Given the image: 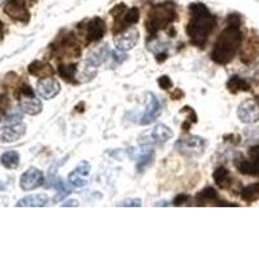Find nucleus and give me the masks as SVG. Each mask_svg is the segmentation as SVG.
I'll list each match as a JSON object with an SVG mask.
<instances>
[{
    "label": "nucleus",
    "instance_id": "nucleus-2",
    "mask_svg": "<svg viewBox=\"0 0 259 259\" xmlns=\"http://www.w3.org/2000/svg\"><path fill=\"white\" fill-rule=\"evenodd\" d=\"M189 18L186 32L191 45L198 48H203L207 43V39L217 26V17L210 13L206 6L201 3H193L189 6Z\"/></svg>",
    "mask_w": 259,
    "mask_h": 259
},
{
    "label": "nucleus",
    "instance_id": "nucleus-10",
    "mask_svg": "<svg viewBox=\"0 0 259 259\" xmlns=\"http://www.w3.org/2000/svg\"><path fill=\"white\" fill-rule=\"evenodd\" d=\"M91 174V165L87 161H82L77 167L71 171L68 177V182L74 188H82L89 184V178Z\"/></svg>",
    "mask_w": 259,
    "mask_h": 259
},
{
    "label": "nucleus",
    "instance_id": "nucleus-32",
    "mask_svg": "<svg viewBox=\"0 0 259 259\" xmlns=\"http://www.w3.org/2000/svg\"><path fill=\"white\" fill-rule=\"evenodd\" d=\"M189 201H191V196H189V194L180 193L174 198V201H172V205H174V206H183V205H187Z\"/></svg>",
    "mask_w": 259,
    "mask_h": 259
},
{
    "label": "nucleus",
    "instance_id": "nucleus-38",
    "mask_svg": "<svg viewBox=\"0 0 259 259\" xmlns=\"http://www.w3.org/2000/svg\"><path fill=\"white\" fill-rule=\"evenodd\" d=\"M3 29H4V25L3 22L0 21V38H2V35H3Z\"/></svg>",
    "mask_w": 259,
    "mask_h": 259
},
{
    "label": "nucleus",
    "instance_id": "nucleus-14",
    "mask_svg": "<svg viewBox=\"0 0 259 259\" xmlns=\"http://www.w3.org/2000/svg\"><path fill=\"white\" fill-rule=\"evenodd\" d=\"M139 41V31L135 27H130L121 34L114 35V45L119 51H131Z\"/></svg>",
    "mask_w": 259,
    "mask_h": 259
},
{
    "label": "nucleus",
    "instance_id": "nucleus-15",
    "mask_svg": "<svg viewBox=\"0 0 259 259\" xmlns=\"http://www.w3.org/2000/svg\"><path fill=\"white\" fill-rule=\"evenodd\" d=\"M26 134V126L24 123L12 124V126H4L0 131V142L4 144L15 143L20 140Z\"/></svg>",
    "mask_w": 259,
    "mask_h": 259
},
{
    "label": "nucleus",
    "instance_id": "nucleus-9",
    "mask_svg": "<svg viewBox=\"0 0 259 259\" xmlns=\"http://www.w3.org/2000/svg\"><path fill=\"white\" fill-rule=\"evenodd\" d=\"M4 13L16 22L27 24L30 21L29 9L20 0H9L4 6Z\"/></svg>",
    "mask_w": 259,
    "mask_h": 259
},
{
    "label": "nucleus",
    "instance_id": "nucleus-35",
    "mask_svg": "<svg viewBox=\"0 0 259 259\" xmlns=\"http://www.w3.org/2000/svg\"><path fill=\"white\" fill-rule=\"evenodd\" d=\"M61 206L62 207H69V206L77 207V206H79V202H78L77 200H68V201H66V202L62 203Z\"/></svg>",
    "mask_w": 259,
    "mask_h": 259
},
{
    "label": "nucleus",
    "instance_id": "nucleus-37",
    "mask_svg": "<svg viewBox=\"0 0 259 259\" xmlns=\"http://www.w3.org/2000/svg\"><path fill=\"white\" fill-rule=\"evenodd\" d=\"M156 206H168V202L167 201H159V202L154 203Z\"/></svg>",
    "mask_w": 259,
    "mask_h": 259
},
{
    "label": "nucleus",
    "instance_id": "nucleus-21",
    "mask_svg": "<svg viewBox=\"0 0 259 259\" xmlns=\"http://www.w3.org/2000/svg\"><path fill=\"white\" fill-rule=\"evenodd\" d=\"M218 200V192L215 191L212 187H206V188H203L202 191L198 192V193L196 194V202H197V205H200V206H205L206 203L214 202V201Z\"/></svg>",
    "mask_w": 259,
    "mask_h": 259
},
{
    "label": "nucleus",
    "instance_id": "nucleus-13",
    "mask_svg": "<svg viewBox=\"0 0 259 259\" xmlns=\"http://www.w3.org/2000/svg\"><path fill=\"white\" fill-rule=\"evenodd\" d=\"M106 25L101 17H94L87 21L85 25V38L89 43H97L105 36Z\"/></svg>",
    "mask_w": 259,
    "mask_h": 259
},
{
    "label": "nucleus",
    "instance_id": "nucleus-34",
    "mask_svg": "<svg viewBox=\"0 0 259 259\" xmlns=\"http://www.w3.org/2000/svg\"><path fill=\"white\" fill-rule=\"evenodd\" d=\"M170 97H171V100H182L183 97H184V92L179 89H175L174 91L171 92Z\"/></svg>",
    "mask_w": 259,
    "mask_h": 259
},
{
    "label": "nucleus",
    "instance_id": "nucleus-23",
    "mask_svg": "<svg viewBox=\"0 0 259 259\" xmlns=\"http://www.w3.org/2000/svg\"><path fill=\"white\" fill-rule=\"evenodd\" d=\"M0 162L8 170H15L20 165V154L16 150H9L0 157Z\"/></svg>",
    "mask_w": 259,
    "mask_h": 259
},
{
    "label": "nucleus",
    "instance_id": "nucleus-4",
    "mask_svg": "<svg viewBox=\"0 0 259 259\" xmlns=\"http://www.w3.org/2000/svg\"><path fill=\"white\" fill-rule=\"evenodd\" d=\"M207 147L206 139L201 138L197 135H188L187 138L179 139L175 143V149L179 153L187 157H200L202 156Z\"/></svg>",
    "mask_w": 259,
    "mask_h": 259
},
{
    "label": "nucleus",
    "instance_id": "nucleus-8",
    "mask_svg": "<svg viewBox=\"0 0 259 259\" xmlns=\"http://www.w3.org/2000/svg\"><path fill=\"white\" fill-rule=\"evenodd\" d=\"M43 184H45V175L36 167H30L20 178V187L25 192L34 191Z\"/></svg>",
    "mask_w": 259,
    "mask_h": 259
},
{
    "label": "nucleus",
    "instance_id": "nucleus-22",
    "mask_svg": "<svg viewBox=\"0 0 259 259\" xmlns=\"http://www.w3.org/2000/svg\"><path fill=\"white\" fill-rule=\"evenodd\" d=\"M237 114H239V118L242 122H246V123L253 122L256 117L255 108H254L253 103H250V101H245V103H242L241 105L239 106V112H237Z\"/></svg>",
    "mask_w": 259,
    "mask_h": 259
},
{
    "label": "nucleus",
    "instance_id": "nucleus-18",
    "mask_svg": "<svg viewBox=\"0 0 259 259\" xmlns=\"http://www.w3.org/2000/svg\"><path fill=\"white\" fill-rule=\"evenodd\" d=\"M29 73L34 77H38V78H48V77H52L53 74H55V70L51 66L48 62L45 61H32L31 64L29 65V68H27Z\"/></svg>",
    "mask_w": 259,
    "mask_h": 259
},
{
    "label": "nucleus",
    "instance_id": "nucleus-6",
    "mask_svg": "<svg viewBox=\"0 0 259 259\" xmlns=\"http://www.w3.org/2000/svg\"><path fill=\"white\" fill-rule=\"evenodd\" d=\"M172 138H174V131L168 126H166V124L159 123L156 124L150 131L143 134L139 140H140V144L162 145L165 144L166 142H168V140H171Z\"/></svg>",
    "mask_w": 259,
    "mask_h": 259
},
{
    "label": "nucleus",
    "instance_id": "nucleus-30",
    "mask_svg": "<svg viewBox=\"0 0 259 259\" xmlns=\"http://www.w3.org/2000/svg\"><path fill=\"white\" fill-rule=\"evenodd\" d=\"M157 83H158L159 89L163 90V91L171 90L172 89V85H174V83H172V80L170 79L168 75H162V77H159L158 79H157Z\"/></svg>",
    "mask_w": 259,
    "mask_h": 259
},
{
    "label": "nucleus",
    "instance_id": "nucleus-39",
    "mask_svg": "<svg viewBox=\"0 0 259 259\" xmlns=\"http://www.w3.org/2000/svg\"><path fill=\"white\" fill-rule=\"evenodd\" d=\"M2 188H3V187H2V186H0V189H2Z\"/></svg>",
    "mask_w": 259,
    "mask_h": 259
},
{
    "label": "nucleus",
    "instance_id": "nucleus-12",
    "mask_svg": "<svg viewBox=\"0 0 259 259\" xmlns=\"http://www.w3.org/2000/svg\"><path fill=\"white\" fill-rule=\"evenodd\" d=\"M36 92L45 100H52L61 92V84L53 77L41 78L36 84Z\"/></svg>",
    "mask_w": 259,
    "mask_h": 259
},
{
    "label": "nucleus",
    "instance_id": "nucleus-5",
    "mask_svg": "<svg viewBox=\"0 0 259 259\" xmlns=\"http://www.w3.org/2000/svg\"><path fill=\"white\" fill-rule=\"evenodd\" d=\"M20 109L29 115H38L43 110V105L39 99H36L35 94L29 84H22L20 89Z\"/></svg>",
    "mask_w": 259,
    "mask_h": 259
},
{
    "label": "nucleus",
    "instance_id": "nucleus-26",
    "mask_svg": "<svg viewBox=\"0 0 259 259\" xmlns=\"http://www.w3.org/2000/svg\"><path fill=\"white\" fill-rule=\"evenodd\" d=\"M53 187H55V189H56V192H57L56 198H55L56 201L64 200L66 196H69V194L71 193V188H69L68 184H66V183H65L61 178H59L56 182H53Z\"/></svg>",
    "mask_w": 259,
    "mask_h": 259
},
{
    "label": "nucleus",
    "instance_id": "nucleus-36",
    "mask_svg": "<svg viewBox=\"0 0 259 259\" xmlns=\"http://www.w3.org/2000/svg\"><path fill=\"white\" fill-rule=\"evenodd\" d=\"M167 57H168L167 52L158 53V55H156V60H157V62H159V64H161V62H163V61H166V60H167Z\"/></svg>",
    "mask_w": 259,
    "mask_h": 259
},
{
    "label": "nucleus",
    "instance_id": "nucleus-17",
    "mask_svg": "<svg viewBox=\"0 0 259 259\" xmlns=\"http://www.w3.org/2000/svg\"><path fill=\"white\" fill-rule=\"evenodd\" d=\"M109 55H110L109 46L104 45L90 53L89 56H87V59H85V64L89 65V66H92V68H97V66H100L103 62L106 61V59H108Z\"/></svg>",
    "mask_w": 259,
    "mask_h": 259
},
{
    "label": "nucleus",
    "instance_id": "nucleus-31",
    "mask_svg": "<svg viewBox=\"0 0 259 259\" xmlns=\"http://www.w3.org/2000/svg\"><path fill=\"white\" fill-rule=\"evenodd\" d=\"M126 11H127L126 4L121 3V4H117V6H115L114 8L110 9L109 13L113 16V18H114V20H117V18L122 17V16L124 15V12H126Z\"/></svg>",
    "mask_w": 259,
    "mask_h": 259
},
{
    "label": "nucleus",
    "instance_id": "nucleus-25",
    "mask_svg": "<svg viewBox=\"0 0 259 259\" xmlns=\"http://www.w3.org/2000/svg\"><path fill=\"white\" fill-rule=\"evenodd\" d=\"M22 113L24 112L21 109L9 110V112L3 117L2 123H3L4 126H12V124L22 123Z\"/></svg>",
    "mask_w": 259,
    "mask_h": 259
},
{
    "label": "nucleus",
    "instance_id": "nucleus-11",
    "mask_svg": "<svg viewBox=\"0 0 259 259\" xmlns=\"http://www.w3.org/2000/svg\"><path fill=\"white\" fill-rule=\"evenodd\" d=\"M161 113L162 105L161 103H159V100L153 94H149L147 108H145L144 113H143L142 117H140L139 124H140V126H149V124H152L153 122H156V119L161 115Z\"/></svg>",
    "mask_w": 259,
    "mask_h": 259
},
{
    "label": "nucleus",
    "instance_id": "nucleus-16",
    "mask_svg": "<svg viewBox=\"0 0 259 259\" xmlns=\"http://www.w3.org/2000/svg\"><path fill=\"white\" fill-rule=\"evenodd\" d=\"M50 203V197L48 194L46 193H35V194H30V196H26V197L21 198L16 206L17 207H43L47 206Z\"/></svg>",
    "mask_w": 259,
    "mask_h": 259
},
{
    "label": "nucleus",
    "instance_id": "nucleus-1",
    "mask_svg": "<svg viewBox=\"0 0 259 259\" xmlns=\"http://www.w3.org/2000/svg\"><path fill=\"white\" fill-rule=\"evenodd\" d=\"M240 26H241V18L239 15L228 16L227 27L218 36L210 55L215 64L227 65L235 59L242 43V32Z\"/></svg>",
    "mask_w": 259,
    "mask_h": 259
},
{
    "label": "nucleus",
    "instance_id": "nucleus-29",
    "mask_svg": "<svg viewBox=\"0 0 259 259\" xmlns=\"http://www.w3.org/2000/svg\"><path fill=\"white\" fill-rule=\"evenodd\" d=\"M118 207H140L142 206V200L140 198H127L117 203Z\"/></svg>",
    "mask_w": 259,
    "mask_h": 259
},
{
    "label": "nucleus",
    "instance_id": "nucleus-33",
    "mask_svg": "<svg viewBox=\"0 0 259 259\" xmlns=\"http://www.w3.org/2000/svg\"><path fill=\"white\" fill-rule=\"evenodd\" d=\"M110 56H112V59L114 60V62H117V65L122 64V62L127 60L126 53H123V51H119V50L110 52Z\"/></svg>",
    "mask_w": 259,
    "mask_h": 259
},
{
    "label": "nucleus",
    "instance_id": "nucleus-19",
    "mask_svg": "<svg viewBox=\"0 0 259 259\" xmlns=\"http://www.w3.org/2000/svg\"><path fill=\"white\" fill-rule=\"evenodd\" d=\"M212 178H214L215 184L221 189H228L231 187V184H232V182H231L232 178H231L230 171H228V168L224 167V166L215 168Z\"/></svg>",
    "mask_w": 259,
    "mask_h": 259
},
{
    "label": "nucleus",
    "instance_id": "nucleus-7",
    "mask_svg": "<svg viewBox=\"0 0 259 259\" xmlns=\"http://www.w3.org/2000/svg\"><path fill=\"white\" fill-rule=\"evenodd\" d=\"M126 154L128 156V158L135 159L136 170L139 172H142L154 159V149L149 144H142L140 148H128L126 149Z\"/></svg>",
    "mask_w": 259,
    "mask_h": 259
},
{
    "label": "nucleus",
    "instance_id": "nucleus-3",
    "mask_svg": "<svg viewBox=\"0 0 259 259\" xmlns=\"http://www.w3.org/2000/svg\"><path fill=\"white\" fill-rule=\"evenodd\" d=\"M178 20L177 7L171 3L157 4L150 8L145 21V29L150 36H154L158 31L170 27Z\"/></svg>",
    "mask_w": 259,
    "mask_h": 259
},
{
    "label": "nucleus",
    "instance_id": "nucleus-28",
    "mask_svg": "<svg viewBox=\"0 0 259 259\" xmlns=\"http://www.w3.org/2000/svg\"><path fill=\"white\" fill-rule=\"evenodd\" d=\"M249 157H250V162L253 163L254 170H255V177H259V145L249 149Z\"/></svg>",
    "mask_w": 259,
    "mask_h": 259
},
{
    "label": "nucleus",
    "instance_id": "nucleus-20",
    "mask_svg": "<svg viewBox=\"0 0 259 259\" xmlns=\"http://www.w3.org/2000/svg\"><path fill=\"white\" fill-rule=\"evenodd\" d=\"M227 89L231 94H237V92H247L250 91V84L239 75H232L227 82Z\"/></svg>",
    "mask_w": 259,
    "mask_h": 259
},
{
    "label": "nucleus",
    "instance_id": "nucleus-24",
    "mask_svg": "<svg viewBox=\"0 0 259 259\" xmlns=\"http://www.w3.org/2000/svg\"><path fill=\"white\" fill-rule=\"evenodd\" d=\"M240 196H241L242 201L249 203L259 200V183H253V184H249V186L245 187Z\"/></svg>",
    "mask_w": 259,
    "mask_h": 259
},
{
    "label": "nucleus",
    "instance_id": "nucleus-27",
    "mask_svg": "<svg viewBox=\"0 0 259 259\" xmlns=\"http://www.w3.org/2000/svg\"><path fill=\"white\" fill-rule=\"evenodd\" d=\"M75 73H77V65L75 64L60 65L59 66V74L61 75V78L68 82H71V79L75 77Z\"/></svg>",
    "mask_w": 259,
    "mask_h": 259
}]
</instances>
